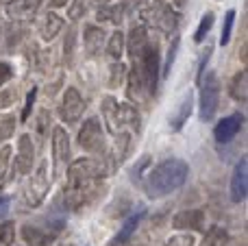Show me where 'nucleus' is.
Returning <instances> with one entry per match:
<instances>
[{
  "label": "nucleus",
  "mask_w": 248,
  "mask_h": 246,
  "mask_svg": "<svg viewBox=\"0 0 248 246\" xmlns=\"http://www.w3.org/2000/svg\"><path fill=\"white\" fill-rule=\"evenodd\" d=\"M105 172H107V168L98 159L83 157V159L74 161L68 168V183H65L63 192L65 209H81L96 192L98 181L105 177Z\"/></svg>",
  "instance_id": "1"
},
{
  "label": "nucleus",
  "mask_w": 248,
  "mask_h": 246,
  "mask_svg": "<svg viewBox=\"0 0 248 246\" xmlns=\"http://www.w3.org/2000/svg\"><path fill=\"white\" fill-rule=\"evenodd\" d=\"M189 174V166L179 157H170L150 168L148 177L144 181V190L150 199H161L172 192H176L181 185H185Z\"/></svg>",
  "instance_id": "2"
},
{
  "label": "nucleus",
  "mask_w": 248,
  "mask_h": 246,
  "mask_svg": "<svg viewBox=\"0 0 248 246\" xmlns=\"http://www.w3.org/2000/svg\"><path fill=\"white\" fill-rule=\"evenodd\" d=\"M133 68L137 70L141 78V85H144L148 98H153L155 92L159 85V70H161V61H159V46L157 44H150L140 52V55L133 59Z\"/></svg>",
  "instance_id": "3"
},
{
  "label": "nucleus",
  "mask_w": 248,
  "mask_h": 246,
  "mask_svg": "<svg viewBox=\"0 0 248 246\" xmlns=\"http://www.w3.org/2000/svg\"><path fill=\"white\" fill-rule=\"evenodd\" d=\"M141 17L148 26L157 29L163 35H174L179 29V13L172 9V4H168L166 0H155L141 11Z\"/></svg>",
  "instance_id": "4"
},
{
  "label": "nucleus",
  "mask_w": 248,
  "mask_h": 246,
  "mask_svg": "<svg viewBox=\"0 0 248 246\" xmlns=\"http://www.w3.org/2000/svg\"><path fill=\"white\" fill-rule=\"evenodd\" d=\"M220 78L216 72H207L201 78V120L211 122L220 107Z\"/></svg>",
  "instance_id": "5"
},
{
  "label": "nucleus",
  "mask_w": 248,
  "mask_h": 246,
  "mask_svg": "<svg viewBox=\"0 0 248 246\" xmlns=\"http://www.w3.org/2000/svg\"><path fill=\"white\" fill-rule=\"evenodd\" d=\"M48 190H50V177H48V164L44 161V164H39L37 172H35L33 177L29 179V183H26L24 203L29 205V207H37V205H42V200L46 199Z\"/></svg>",
  "instance_id": "6"
},
{
  "label": "nucleus",
  "mask_w": 248,
  "mask_h": 246,
  "mask_svg": "<svg viewBox=\"0 0 248 246\" xmlns=\"http://www.w3.org/2000/svg\"><path fill=\"white\" fill-rule=\"evenodd\" d=\"M78 146L85 153H92V155H98L105 151V138L98 118H87L83 122L81 131H78Z\"/></svg>",
  "instance_id": "7"
},
{
  "label": "nucleus",
  "mask_w": 248,
  "mask_h": 246,
  "mask_svg": "<svg viewBox=\"0 0 248 246\" xmlns=\"http://www.w3.org/2000/svg\"><path fill=\"white\" fill-rule=\"evenodd\" d=\"M83 109H85V103H83L78 90L77 87H68L63 94V100H61V107H59L61 120L68 122V124H74V122L81 120Z\"/></svg>",
  "instance_id": "8"
},
{
  "label": "nucleus",
  "mask_w": 248,
  "mask_h": 246,
  "mask_svg": "<svg viewBox=\"0 0 248 246\" xmlns=\"http://www.w3.org/2000/svg\"><path fill=\"white\" fill-rule=\"evenodd\" d=\"M52 155H55V170L61 172L68 166L70 159V139H68V131L63 126L52 129Z\"/></svg>",
  "instance_id": "9"
},
{
  "label": "nucleus",
  "mask_w": 248,
  "mask_h": 246,
  "mask_svg": "<svg viewBox=\"0 0 248 246\" xmlns=\"http://www.w3.org/2000/svg\"><path fill=\"white\" fill-rule=\"evenodd\" d=\"M246 192H248V161L246 157H242L235 164V170H233L231 177V200L233 203H244Z\"/></svg>",
  "instance_id": "10"
},
{
  "label": "nucleus",
  "mask_w": 248,
  "mask_h": 246,
  "mask_svg": "<svg viewBox=\"0 0 248 246\" xmlns=\"http://www.w3.org/2000/svg\"><path fill=\"white\" fill-rule=\"evenodd\" d=\"M242 124H244V116L242 113H233V116H227L216 124L214 129V138L218 144H229L237 133H240Z\"/></svg>",
  "instance_id": "11"
},
{
  "label": "nucleus",
  "mask_w": 248,
  "mask_h": 246,
  "mask_svg": "<svg viewBox=\"0 0 248 246\" xmlns=\"http://www.w3.org/2000/svg\"><path fill=\"white\" fill-rule=\"evenodd\" d=\"M172 227L179 231H202L205 229V212L202 209H183L172 218Z\"/></svg>",
  "instance_id": "12"
},
{
  "label": "nucleus",
  "mask_w": 248,
  "mask_h": 246,
  "mask_svg": "<svg viewBox=\"0 0 248 246\" xmlns=\"http://www.w3.org/2000/svg\"><path fill=\"white\" fill-rule=\"evenodd\" d=\"M33 159H35V146L31 135H22L17 142V157H16V168L17 174H29L33 170Z\"/></svg>",
  "instance_id": "13"
},
{
  "label": "nucleus",
  "mask_w": 248,
  "mask_h": 246,
  "mask_svg": "<svg viewBox=\"0 0 248 246\" xmlns=\"http://www.w3.org/2000/svg\"><path fill=\"white\" fill-rule=\"evenodd\" d=\"M124 46H126L131 59H135L146 46H148V31H146L144 24H135L128 35H124Z\"/></svg>",
  "instance_id": "14"
},
{
  "label": "nucleus",
  "mask_w": 248,
  "mask_h": 246,
  "mask_svg": "<svg viewBox=\"0 0 248 246\" xmlns=\"http://www.w3.org/2000/svg\"><path fill=\"white\" fill-rule=\"evenodd\" d=\"M42 7V0H11L7 4V13L11 20L20 22V20H29Z\"/></svg>",
  "instance_id": "15"
},
{
  "label": "nucleus",
  "mask_w": 248,
  "mask_h": 246,
  "mask_svg": "<svg viewBox=\"0 0 248 246\" xmlns=\"http://www.w3.org/2000/svg\"><path fill=\"white\" fill-rule=\"evenodd\" d=\"M22 238L26 244L31 246H48L50 242H55L57 233L52 229H42L35 225H24L22 227Z\"/></svg>",
  "instance_id": "16"
},
{
  "label": "nucleus",
  "mask_w": 248,
  "mask_h": 246,
  "mask_svg": "<svg viewBox=\"0 0 248 246\" xmlns=\"http://www.w3.org/2000/svg\"><path fill=\"white\" fill-rule=\"evenodd\" d=\"M105 39H107V33L100 26H85V35H83V42H85V52L87 57H98L103 52Z\"/></svg>",
  "instance_id": "17"
},
{
  "label": "nucleus",
  "mask_w": 248,
  "mask_h": 246,
  "mask_svg": "<svg viewBox=\"0 0 248 246\" xmlns=\"http://www.w3.org/2000/svg\"><path fill=\"white\" fill-rule=\"evenodd\" d=\"M144 216H146V212L144 209H140V212L137 214H133L131 218H128L126 222H124V225L120 227V231H118L116 233V238L111 240V242H109V246H124L128 242V240L133 238V233H135L137 231V227L141 225V220H144Z\"/></svg>",
  "instance_id": "18"
},
{
  "label": "nucleus",
  "mask_w": 248,
  "mask_h": 246,
  "mask_svg": "<svg viewBox=\"0 0 248 246\" xmlns=\"http://www.w3.org/2000/svg\"><path fill=\"white\" fill-rule=\"evenodd\" d=\"M128 148H131V135H128L126 131H120V133L116 135L111 155H109L111 157V170H118L124 164V159H126V155H128Z\"/></svg>",
  "instance_id": "19"
},
{
  "label": "nucleus",
  "mask_w": 248,
  "mask_h": 246,
  "mask_svg": "<svg viewBox=\"0 0 248 246\" xmlns=\"http://www.w3.org/2000/svg\"><path fill=\"white\" fill-rule=\"evenodd\" d=\"M61 29H63V20H61L57 13L48 11L46 15L39 20V35H42V39H46V42L55 39L57 35L61 33Z\"/></svg>",
  "instance_id": "20"
},
{
  "label": "nucleus",
  "mask_w": 248,
  "mask_h": 246,
  "mask_svg": "<svg viewBox=\"0 0 248 246\" xmlns=\"http://www.w3.org/2000/svg\"><path fill=\"white\" fill-rule=\"evenodd\" d=\"M100 109H103V118L107 122L109 133L118 135L120 133V124H118V100L113 96H105L103 103H100Z\"/></svg>",
  "instance_id": "21"
},
{
  "label": "nucleus",
  "mask_w": 248,
  "mask_h": 246,
  "mask_svg": "<svg viewBox=\"0 0 248 246\" xmlns=\"http://www.w3.org/2000/svg\"><path fill=\"white\" fill-rule=\"evenodd\" d=\"M118 124H120V131H124L126 126H131L133 131H140V111L133 105L118 103Z\"/></svg>",
  "instance_id": "22"
},
{
  "label": "nucleus",
  "mask_w": 248,
  "mask_h": 246,
  "mask_svg": "<svg viewBox=\"0 0 248 246\" xmlns=\"http://www.w3.org/2000/svg\"><path fill=\"white\" fill-rule=\"evenodd\" d=\"M192 103H194V96H192V92H187V94L183 96V100H181V105H179V111L170 118V129L172 131H181L185 126V122L189 120V113H192Z\"/></svg>",
  "instance_id": "23"
},
{
  "label": "nucleus",
  "mask_w": 248,
  "mask_h": 246,
  "mask_svg": "<svg viewBox=\"0 0 248 246\" xmlns=\"http://www.w3.org/2000/svg\"><path fill=\"white\" fill-rule=\"evenodd\" d=\"M229 92H231V96L237 103H246L248 100V72L246 70H240V72L231 78Z\"/></svg>",
  "instance_id": "24"
},
{
  "label": "nucleus",
  "mask_w": 248,
  "mask_h": 246,
  "mask_svg": "<svg viewBox=\"0 0 248 246\" xmlns=\"http://www.w3.org/2000/svg\"><path fill=\"white\" fill-rule=\"evenodd\" d=\"M229 242V231L224 229V227H211L209 231H207L205 240H202V246H227Z\"/></svg>",
  "instance_id": "25"
},
{
  "label": "nucleus",
  "mask_w": 248,
  "mask_h": 246,
  "mask_svg": "<svg viewBox=\"0 0 248 246\" xmlns=\"http://www.w3.org/2000/svg\"><path fill=\"white\" fill-rule=\"evenodd\" d=\"M124 52V33L120 29H116L111 35H109V42H107V55L111 59H120Z\"/></svg>",
  "instance_id": "26"
},
{
  "label": "nucleus",
  "mask_w": 248,
  "mask_h": 246,
  "mask_svg": "<svg viewBox=\"0 0 248 246\" xmlns=\"http://www.w3.org/2000/svg\"><path fill=\"white\" fill-rule=\"evenodd\" d=\"M122 20H124V11H122L120 4H118V7H109V4L100 7V11H98V22H113L116 26H120Z\"/></svg>",
  "instance_id": "27"
},
{
  "label": "nucleus",
  "mask_w": 248,
  "mask_h": 246,
  "mask_svg": "<svg viewBox=\"0 0 248 246\" xmlns=\"http://www.w3.org/2000/svg\"><path fill=\"white\" fill-rule=\"evenodd\" d=\"M211 26H214V13H205L202 15V20H201V24H198V29H196V35H194V42L196 44H201L202 39L207 37V33L211 31Z\"/></svg>",
  "instance_id": "28"
},
{
  "label": "nucleus",
  "mask_w": 248,
  "mask_h": 246,
  "mask_svg": "<svg viewBox=\"0 0 248 246\" xmlns=\"http://www.w3.org/2000/svg\"><path fill=\"white\" fill-rule=\"evenodd\" d=\"M233 22H235V11H227V15H224V24H222V35H220V44H222V46H227V44L231 42Z\"/></svg>",
  "instance_id": "29"
},
{
  "label": "nucleus",
  "mask_w": 248,
  "mask_h": 246,
  "mask_svg": "<svg viewBox=\"0 0 248 246\" xmlns=\"http://www.w3.org/2000/svg\"><path fill=\"white\" fill-rule=\"evenodd\" d=\"M124 74H126V68L122 63H113L109 68V87H120V83L124 81Z\"/></svg>",
  "instance_id": "30"
},
{
  "label": "nucleus",
  "mask_w": 248,
  "mask_h": 246,
  "mask_svg": "<svg viewBox=\"0 0 248 246\" xmlns=\"http://www.w3.org/2000/svg\"><path fill=\"white\" fill-rule=\"evenodd\" d=\"M13 240H16V225H13V222H4V225H0V244L11 246Z\"/></svg>",
  "instance_id": "31"
},
{
  "label": "nucleus",
  "mask_w": 248,
  "mask_h": 246,
  "mask_svg": "<svg viewBox=\"0 0 248 246\" xmlns=\"http://www.w3.org/2000/svg\"><path fill=\"white\" fill-rule=\"evenodd\" d=\"M176 52H179V37H174V42L170 44V50H168V59H166V63H163V68H161L163 77H168V74H170L172 63H174V59H176Z\"/></svg>",
  "instance_id": "32"
},
{
  "label": "nucleus",
  "mask_w": 248,
  "mask_h": 246,
  "mask_svg": "<svg viewBox=\"0 0 248 246\" xmlns=\"http://www.w3.org/2000/svg\"><path fill=\"white\" fill-rule=\"evenodd\" d=\"M87 11V0H74L72 7L68 9V15L70 20H78V17H83Z\"/></svg>",
  "instance_id": "33"
},
{
  "label": "nucleus",
  "mask_w": 248,
  "mask_h": 246,
  "mask_svg": "<svg viewBox=\"0 0 248 246\" xmlns=\"http://www.w3.org/2000/svg\"><path fill=\"white\" fill-rule=\"evenodd\" d=\"M120 7L124 11V15H135L144 7V0H120Z\"/></svg>",
  "instance_id": "34"
},
{
  "label": "nucleus",
  "mask_w": 248,
  "mask_h": 246,
  "mask_svg": "<svg viewBox=\"0 0 248 246\" xmlns=\"http://www.w3.org/2000/svg\"><path fill=\"white\" fill-rule=\"evenodd\" d=\"M211 50H214V48L207 46L205 50L201 52V59H198V72H196V81L198 83H201V78L205 77V68H207V61H209V57H211Z\"/></svg>",
  "instance_id": "35"
},
{
  "label": "nucleus",
  "mask_w": 248,
  "mask_h": 246,
  "mask_svg": "<svg viewBox=\"0 0 248 246\" xmlns=\"http://www.w3.org/2000/svg\"><path fill=\"white\" fill-rule=\"evenodd\" d=\"M74 29L70 31L68 35H65V42H63V57H65V61H68V63H72V57H74Z\"/></svg>",
  "instance_id": "36"
},
{
  "label": "nucleus",
  "mask_w": 248,
  "mask_h": 246,
  "mask_svg": "<svg viewBox=\"0 0 248 246\" xmlns=\"http://www.w3.org/2000/svg\"><path fill=\"white\" fill-rule=\"evenodd\" d=\"M194 238L189 233H181V235H174V238H170L163 246H194Z\"/></svg>",
  "instance_id": "37"
},
{
  "label": "nucleus",
  "mask_w": 248,
  "mask_h": 246,
  "mask_svg": "<svg viewBox=\"0 0 248 246\" xmlns=\"http://www.w3.org/2000/svg\"><path fill=\"white\" fill-rule=\"evenodd\" d=\"M48 126H50V113H48L46 109H42V111L37 113V133L39 135H46Z\"/></svg>",
  "instance_id": "38"
},
{
  "label": "nucleus",
  "mask_w": 248,
  "mask_h": 246,
  "mask_svg": "<svg viewBox=\"0 0 248 246\" xmlns=\"http://www.w3.org/2000/svg\"><path fill=\"white\" fill-rule=\"evenodd\" d=\"M35 98H37V87H33V90L29 92V96H26L24 111H22V122H26V120H29V116H31V109H33V105H35Z\"/></svg>",
  "instance_id": "39"
},
{
  "label": "nucleus",
  "mask_w": 248,
  "mask_h": 246,
  "mask_svg": "<svg viewBox=\"0 0 248 246\" xmlns=\"http://www.w3.org/2000/svg\"><path fill=\"white\" fill-rule=\"evenodd\" d=\"M13 126H16V120H13V118H7V120H2V124H0V142H4V139L11 138Z\"/></svg>",
  "instance_id": "40"
},
{
  "label": "nucleus",
  "mask_w": 248,
  "mask_h": 246,
  "mask_svg": "<svg viewBox=\"0 0 248 246\" xmlns=\"http://www.w3.org/2000/svg\"><path fill=\"white\" fill-rule=\"evenodd\" d=\"M9 157H11V146H4L2 151H0V183H2V179H4V172H7Z\"/></svg>",
  "instance_id": "41"
},
{
  "label": "nucleus",
  "mask_w": 248,
  "mask_h": 246,
  "mask_svg": "<svg viewBox=\"0 0 248 246\" xmlns=\"http://www.w3.org/2000/svg\"><path fill=\"white\" fill-rule=\"evenodd\" d=\"M11 78H13L11 63H7V61H0V87H2L7 81H11Z\"/></svg>",
  "instance_id": "42"
},
{
  "label": "nucleus",
  "mask_w": 248,
  "mask_h": 246,
  "mask_svg": "<svg viewBox=\"0 0 248 246\" xmlns=\"http://www.w3.org/2000/svg\"><path fill=\"white\" fill-rule=\"evenodd\" d=\"M22 33H24V29H22V26H16V29L11 26V29H9V44H7V46L13 48V44H17L22 39Z\"/></svg>",
  "instance_id": "43"
},
{
  "label": "nucleus",
  "mask_w": 248,
  "mask_h": 246,
  "mask_svg": "<svg viewBox=\"0 0 248 246\" xmlns=\"http://www.w3.org/2000/svg\"><path fill=\"white\" fill-rule=\"evenodd\" d=\"M9 209V196H0V216H4Z\"/></svg>",
  "instance_id": "44"
},
{
  "label": "nucleus",
  "mask_w": 248,
  "mask_h": 246,
  "mask_svg": "<svg viewBox=\"0 0 248 246\" xmlns=\"http://www.w3.org/2000/svg\"><path fill=\"white\" fill-rule=\"evenodd\" d=\"M50 2H52V7H65L68 0H50Z\"/></svg>",
  "instance_id": "45"
},
{
  "label": "nucleus",
  "mask_w": 248,
  "mask_h": 246,
  "mask_svg": "<svg viewBox=\"0 0 248 246\" xmlns=\"http://www.w3.org/2000/svg\"><path fill=\"white\" fill-rule=\"evenodd\" d=\"M98 2V7H105V4H109V0H96Z\"/></svg>",
  "instance_id": "46"
},
{
  "label": "nucleus",
  "mask_w": 248,
  "mask_h": 246,
  "mask_svg": "<svg viewBox=\"0 0 248 246\" xmlns=\"http://www.w3.org/2000/svg\"><path fill=\"white\" fill-rule=\"evenodd\" d=\"M174 4H176V7H183V4H185V0H174Z\"/></svg>",
  "instance_id": "47"
},
{
  "label": "nucleus",
  "mask_w": 248,
  "mask_h": 246,
  "mask_svg": "<svg viewBox=\"0 0 248 246\" xmlns=\"http://www.w3.org/2000/svg\"><path fill=\"white\" fill-rule=\"evenodd\" d=\"M63 246H68V244H63ZM70 246H72V244H70Z\"/></svg>",
  "instance_id": "48"
}]
</instances>
